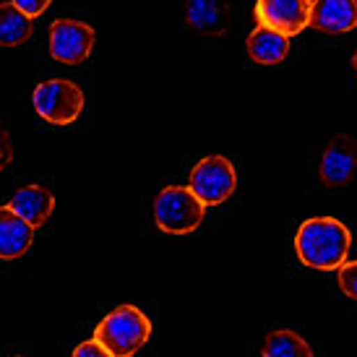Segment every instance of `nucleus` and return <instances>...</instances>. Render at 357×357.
Instances as JSON below:
<instances>
[{"instance_id":"2","label":"nucleus","mask_w":357,"mask_h":357,"mask_svg":"<svg viewBox=\"0 0 357 357\" xmlns=\"http://www.w3.org/2000/svg\"><path fill=\"white\" fill-rule=\"evenodd\" d=\"M151 337V321L136 305H118L94 328V339L112 357H133Z\"/></svg>"},{"instance_id":"9","label":"nucleus","mask_w":357,"mask_h":357,"mask_svg":"<svg viewBox=\"0 0 357 357\" xmlns=\"http://www.w3.org/2000/svg\"><path fill=\"white\" fill-rule=\"evenodd\" d=\"M321 34H349L357 29V0H313L310 21Z\"/></svg>"},{"instance_id":"3","label":"nucleus","mask_w":357,"mask_h":357,"mask_svg":"<svg viewBox=\"0 0 357 357\" xmlns=\"http://www.w3.org/2000/svg\"><path fill=\"white\" fill-rule=\"evenodd\" d=\"M206 206L185 185H167L154 201V222L167 235H188L201 227Z\"/></svg>"},{"instance_id":"19","label":"nucleus","mask_w":357,"mask_h":357,"mask_svg":"<svg viewBox=\"0 0 357 357\" xmlns=\"http://www.w3.org/2000/svg\"><path fill=\"white\" fill-rule=\"evenodd\" d=\"M13 159V146H10V136L8 128L0 123V169H6Z\"/></svg>"},{"instance_id":"4","label":"nucleus","mask_w":357,"mask_h":357,"mask_svg":"<svg viewBox=\"0 0 357 357\" xmlns=\"http://www.w3.org/2000/svg\"><path fill=\"white\" fill-rule=\"evenodd\" d=\"M84 91L68 79H47L31 94V105L42 120L52 126H68L84 112Z\"/></svg>"},{"instance_id":"1","label":"nucleus","mask_w":357,"mask_h":357,"mask_svg":"<svg viewBox=\"0 0 357 357\" xmlns=\"http://www.w3.org/2000/svg\"><path fill=\"white\" fill-rule=\"evenodd\" d=\"M352 235L334 217L305 219L295 235V250L303 266L316 271H334L347 261Z\"/></svg>"},{"instance_id":"13","label":"nucleus","mask_w":357,"mask_h":357,"mask_svg":"<svg viewBox=\"0 0 357 357\" xmlns=\"http://www.w3.org/2000/svg\"><path fill=\"white\" fill-rule=\"evenodd\" d=\"M289 52V37L282 31L271 29L258 24L256 29L250 31L248 37V55L250 60H256L261 66H277L287 58Z\"/></svg>"},{"instance_id":"17","label":"nucleus","mask_w":357,"mask_h":357,"mask_svg":"<svg viewBox=\"0 0 357 357\" xmlns=\"http://www.w3.org/2000/svg\"><path fill=\"white\" fill-rule=\"evenodd\" d=\"M10 3H13L21 13H26L29 19H34V16H42L45 10L50 8L52 0H10Z\"/></svg>"},{"instance_id":"15","label":"nucleus","mask_w":357,"mask_h":357,"mask_svg":"<svg viewBox=\"0 0 357 357\" xmlns=\"http://www.w3.org/2000/svg\"><path fill=\"white\" fill-rule=\"evenodd\" d=\"M264 357H313V347L292 328L271 331L261 347Z\"/></svg>"},{"instance_id":"10","label":"nucleus","mask_w":357,"mask_h":357,"mask_svg":"<svg viewBox=\"0 0 357 357\" xmlns=\"http://www.w3.org/2000/svg\"><path fill=\"white\" fill-rule=\"evenodd\" d=\"M229 3L227 0H185V21L190 29L206 37H219L229 29Z\"/></svg>"},{"instance_id":"6","label":"nucleus","mask_w":357,"mask_h":357,"mask_svg":"<svg viewBox=\"0 0 357 357\" xmlns=\"http://www.w3.org/2000/svg\"><path fill=\"white\" fill-rule=\"evenodd\" d=\"M94 50V29L84 21L58 19L50 26V55L58 63L79 66Z\"/></svg>"},{"instance_id":"5","label":"nucleus","mask_w":357,"mask_h":357,"mask_svg":"<svg viewBox=\"0 0 357 357\" xmlns=\"http://www.w3.org/2000/svg\"><path fill=\"white\" fill-rule=\"evenodd\" d=\"M188 188L196 193V199L204 206H219V204H225L235 193V188H238L235 165L227 157H219V154L204 157L196 167L190 169Z\"/></svg>"},{"instance_id":"7","label":"nucleus","mask_w":357,"mask_h":357,"mask_svg":"<svg viewBox=\"0 0 357 357\" xmlns=\"http://www.w3.org/2000/svg\"><path fill=\"white\" fill-rule=\"evenodd\" d=\"M355 172H357V139L344 136V133L334 136L326 144L324 157H321V167H318L321 183L326 188H342V185H347L349 180L355 178Z\"/></svg>"},{"instance_id":"16","label":"nucleus","mask_w":357,"mask_h":357,"mask_svg":"<svg viewBox=\"0 0 357 357\" xmlns=\"http://www.w3.org/2000/svg\"><path fill=\"white\" fill-rule=\"evenodd\" d=\"M337 279L339 287L347 298L357 300V261H344L342 266L337 268Z\"/></svg>"},{"instance_id":"8","label":"nucleus","mask_w":357,"mask_h":357,"mask_svg":"<svg viewBox=\"0 0 357 357\" xmlns=\"http://www.w3.org/2000/svg\"><path fill=\"white\" fill-rule=\"evenodd\" d=\"M310 3L313 0H256L258 24L282 31L292 40L310 21Z\"/></svg>"},{"instance_id":"20","label":"nucleus","mask_w":357,"mask_h":357,"mask_svg":"<svg viewBox=\"0 0 357 357\" xmlns=\"http://www.w3.org/2000/svg\"><path fill=\"white\" fill-rule=\"evenodd\" d=\"M352 68H355V76H357V50H355V55H352Z\"/></svg>"},{"instance_id":"18","label":"nucleus","mask_w":357,"mask_h":357,"mask_svg":"<svg viewBox=\"0 0 357 357\" xmlns=\"http://www.w3.org/2000/svg\"><path fill=\"white\" fill-rule=\"evenodd\" d=\"M70 357H112V355L102 347L97 339H89V342H81L79 347L73 349V355Z\"/></svg>"},{"instance_id":"14","label":"nucleus","mask_w":357,"mask_h":357,"mask_svg":"<svg viewBox=\"0 0 357 357\" xmlns=\"http://www.w3.org/2000/svg\"><path fill=\"white\" fill-rule=\"evenodd\" d=\"M31 37V19L13 3H0V47H19Z\"/></svg>"},{"instance_id":"12","label":"nucleus","mask_w":357,"mask_h":357,"mask_svg":"<svg viewBox=\"0 0 357 357\" xmlns=\"http://www.w3.org/2000/svg\"><path fill=\"white\" fill-rule=\"evenodd\" d=\"M8 206L37 229L52 217L55 196H52L47 188H42V185H24V188H19L13 193V199L8 201Z\"/></svg>"},{"instance_id":"11","label":"nucleus","mask_w":357,"mask_h":357,"mask_svg":"<svg viewBox=\"0 0 357 357\" xmlns=\"http://www.w3.org/2000/svg\"><path fill=\"white\" fill-rule=\"evenodd\" d=\"M34 227L26 219H21L10 206H0V258L13 261L31 248Z\"/></svg>"}]
</instances>
